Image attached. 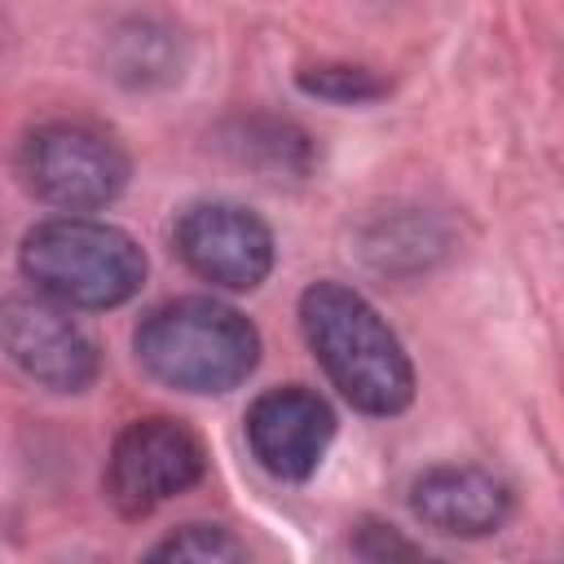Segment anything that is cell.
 Here are the masks:
<instances>
[{
  "instance_id": "obj_12",
  "label": "cell",
  "mask_w": 564,
  "mask_h": 564,
  "mask_svg": "<svg viewBox=\"0 0 564 564\" xmlns=\"http://www.w3.org/2000/svg\"><path fill=\"white\" fill-rule=\"evenodd\" d=\"M300 93L317 97V101H335V106H361V101H375L388 93V79L375 75L370 66H352V62H317V66H304L295 75Z\"/></svg>"
},
{
  "instance_id": "obj_9",
  "label": "cell",
  "mask_w": 564,
  "mask_h": 564,
  "mask_svg": "<svg viewBox=\"0 0 564 564\" xmlns=\"http://www.w3.org/2000/svg\"><path fill=\"white\" fill-rule=\"evenodd\" d=\"M410 511L419 524L445 538H489L511 516V489L485 467H427L410 485Z\"/></svg>"
},
{
  "instance_id": "obj_8",
  "label": "cell",
  "mask_w": 564,
  "mask_h": 564,
  "mask_svg": "<svg viewBox=\"0 0 564 564\" xmlns=\"http://www.w3.org/2000/svg\"><path fill=\"white\" fill-rule=\"evenodd\" d=\"M335 441V410L304 383L269 388L247 410V445L278 480H308Z\"/></svg>"
},
{
  "instance_id": "obj_14",
  "label": "cell",
  "mask_w": 564,
  "mask_h": 564,
  "mask_svg": "<svg viewBox=\"0 0 564 564\" xmlns=\"http://www.w3.org/2000/svg\"><path fill=\"white\" fill-rule=\"evenodd\" d=\"M357 555H366V560H388V555H419V546L405 542V538H397L392 524H361V533H357Z\"/></svg>"
},
{
  "instance_id": "obj_13",
  "label": "cell",
  "mask_w": 564,
  "mask_h": 564,
  "mask_svg": "<svg viewBox=\"0 0 564 564\" xmlns=\"http://www.w3.org/2000/svg\"><path fill=\"white\" fill-rule=\"evenodd\" d=\"M154 560H242V542L229 538V529L220 524H181L176 533H167L154 551Z\"/></svg>"
},
{
  "instance_id": "obj_3",
  "label": "cell",
  "mask_w": 564,
  "mask_h": 564,
  "mask_svg": "<svg viewBox=\"0 0 564 564\" xmlns=\"http://www.w3.org/2000/svg\"><path fill=\"white\" fill-rule=\"evenodd\" d=\"M26 282L66 308H119L145 282L141 242L106 220L53 216L26 229L18 247Z\"/></svg>"
},
{
  "instance_id": "obj_5",
  "label": "cell",
  "mask_w": 564,
  "mask_h": 564,
  "mask_svg": "<svg viewBox=\"0 0 564 564\" xmlns=\"http://www.w3.org/2000/svg\"><path fill=\"white\" fill-rule=\"evenodd\" d=\"M203 476H207L203 441L181 419L150 414V419H132L115 436L101 489L123 520H141L167 498L194 489Z\"/></svg>"
},
{
  "instance_id": "obj_11",
  "label": "cell",
  "mask_w": 564,
  "mask_h": 564,
  "mask_svg": "<svg viewBox=\"0 0 564 564\" xmlns=\"http://www.w3.org/2000/svg\"><path fill=\"white\" fill-rule=\"evenodd\" d=\"M110 75L123 79L128 88H150V84H167L172 75H181V48H176V31L150 18H132L128 26L115 31V48H110Z\"/></svg>"
},
{
  "instance_id": "obj_1",
  "label": "cell",
  "mask_w": 564,
  "mask_h": 564,
  "mask_svg": "<svg viewBox=\"0 0 564 564\" xmlns=\"http://www.w3.org/2000/svg\"><path fill=\"white\" fill-rule=\"evenodd\" d=\"M300 330L352 410L388 419L414 401V366L361 291L330 278L313 282L300 295Z\"/></svg>"
},
{
  "instance_id": "obj_7",
  "label": "cell",
  "mask_w": 564,
  "mask_h": 564,
  "mask_svg": "<svg viewBox=\"0 0 564 564\" xmlns=\"http://www.w3.org/2000/svg\"><path fill=\"white\" fill-rule=\"evenodd\" d=\"M0 348L31 383L48 392H84L101 370L97 344L48 295L0 300Z\"/></svg>"
},
{
  "instance_id": "obj_6",
  "label": "cell",
  "mask_w": 564,
  "mask_h": 564,
  "mask_svg": "<svg viewBox=\"0 0 564 564\" xmlns=\"http://www.w3.org/2000/svg\"><path fill=\"white\" fill-rule=\"evenodd\" d=\"M172 242L194 278L225 291H256L278 260L269 225L251 207L225 203V198L185 207L176 216Z\"/></svg>"
},
{
  "instance_id": "obj_10",
  "label": "cell",
  "mask_w": 564,
  "mask_h": 564,
  "mask_svg": "<svg viewBox=\"0 0 564 564\" xmlns=\"http://www.w3.org/2000/svg\"><path fill=\"white\" fill-rule=\"evenodd\" d=\"M229 150L260 167V172H273V176H304L308 163H313V145H308V132L295 128L291 119H273V115H256V119H238L229 132H225Z\"/></svg>"
},
{
  "instance_id": "obj_2",
  "label": "cell",
  "mask_w": 564,
  "mask_h": 564,
  "mask_svg": "<svg viewBox=\"0 0 564 564\" xmlns=\"http://www.w3.org/2000/svg\"><path fill=\"white\" fill-rule=\"evenodd\" d=\"M132 352L150 379L189 397H220L238 388L260 361V330L234 304L212 295H181L154 304L137 330Z\"/></svg>"
},
{
  "instance_id": "obj_4",
  "label": "cell",
  "mask_w": 564,
  "mask_h": 564,
  "mask_svg": "<svg viewBox=\"0 0 564 564\" xmlns=\"http://www.w3.org/2000/svg\"><path fill=\"white\" fill-rule=\"evenodd\" d=\"M13 167H18L22 189L57 212L110 207L128 189V172H132L123 145L84 119L35 123L18 141Z\"/></svg>"
}]
</instances>
